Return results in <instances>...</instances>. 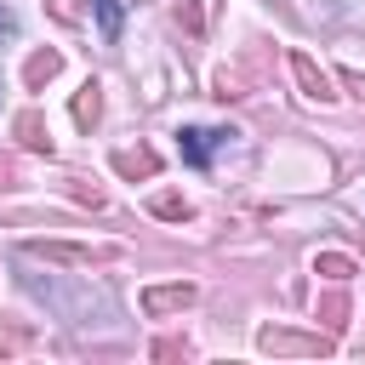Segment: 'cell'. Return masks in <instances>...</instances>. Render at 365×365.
I'll return each instance as SVG.
<instances>
[{
    "label": "cell",
    "instance_id": "8fae6325",
    "mask_svg": "<svg viewBox=\"0 0 365 365\" xmlns=\"http://www.w3.org/2000/svg\"><path fill=\"white\" fill-rule=\"evenodd\" d=\"M91 11H97V29H103V40H120V0H91Z\"/></svg>",
    "mask_w": 365,
    "mask_h": 365
},
{
    "label": "cell",
    "instance_id": "5bb4252c",
    "mask_svg": "<svg viewBox=\"0 0 365 365\" xmlns=\"http://www.w3.org/2000/svg\"><path fill=\"white\" fill-rule=\"evenodd\" d=\"M319 319H325L331 331H342V325H348V297H325V302H319Z\"/></svg>",
    "mask_w": 365,
    "mask_h": 365
},
{
    "label": "cell",
    "instance_id": "9c48e42d",
    "mask_svg": "<svg viewBox=\"0 0 365 365\" xmlns=\"http://www.w3.org/2000/svg\"><path fill=\"white\" fill-rule=\"evenodd\" d=\"M97 114H103V97H97V80H86L74 91V125H97Z\"/></svg>",
    "mask_w": 365,
    "mask_h": 365
},
{
    "label": "cell",
    "instance_id": "52a82bcc",
    "mask_svg": "<svg viewBox=\"0 0 365 365\" xmlns=\"http://www.w3.org/2000/svg\"><path fill=\"white\" fill-rule=\"evenodd\" d=\"M114 171L120 177H154L160 171V154L154 148H114Z\"/></svg>",
    "mask_w": 365,
    "mask_h": 365
},
{
    "label": "cell",
    "instance_id": "e0dca14e",
    "mask_svg": "<svg viewBox=\"0 0 365 365\" xmlns=\"http://www.w3.org/2000/svg\"><path fill=\"white\" fill-rule=\"evenodd\" d=\"M342 86H348V91L365 103V74H359V68H342Z\"/></svg>",
    "mask_w": 365,
    "mask_h": 365
},
{
    "label": "cell",
    "instance_id": "30bf717a",
    "mask_svg": "<svg viewBox=\"0 0 365 365\" xmlns=\"http://www.w3.org/2000/svg\"><path fill=\"white\" fill-rule=\"evenodd\" d=\"M314 274H325V279H354V257H342V251H319L314 257Z\"/></svg>",
    "mask_w": 365,
    "mask_h": 365
},
{
    "label": "cell",
    "instance_id": "2e32d148",
    "mask_svg": "<svg viewBox=\"0 0 365 365\" xmlns=\"http://www.w3.org/2000/svg\"><path fill=\"white\" fill-rule=\"evenodd\" d=\"M154 359H188V342L182 336H165V342H154Z\"/></svg>",
    "mask_w": 365,
    "mask_h": 365
},
{
    "label": "cell",
    "instance_id": "7a4b0ae2",
    "mask_svg": "<svg viewBox=\"0 0 365 365\" xmlns=\"http://www.w3.org/2000/svg\"><path fill=\"white\" fill-rule=\"evenodd\" d=\"M257 348H262V354H331L336 342L319 336V331H279V325H268V331L257 336Z\"/></svg>",
    "mask_w": 365,
    "mask_h": 365
},
{
    "label": "cell",
    "instance_id": "277c9868",
    "mask_svg": "<svg viewBox=\"0 0 365 365\" xmlns=\"http://www.w3.org/2000/svg\"><path fill=\"white\" fill-rule=\"evenodd\" d=\"M23 251H29V257H46V262H68V268H86V262H108V257H114L108 245L91 251V245H63V240H29Z\"/></svg>",
    "mask_w": 365,
    "mask_h": 365
},
{
    "label": "cell",
    "instance_id": "9a60e30c",
    "mask_svg": "<svg viewBox=\"0 0 365 365\" xmlns=\"http://www.w3.org/2000/svg\"><path fill=\"white\" fill-rule=\"evenodd\" d=\"M177 23H182L188 34H200V29H205V17H200V6H194V0H182V6H177Z\"/></svg>",
    "mask_w": 365,
    "mask_h": 365
},
{
    "label": "cell",
    "instance_id": "3957f363",
    "mask_svg": "<svg viewBox=\"0 0 365 365\" xmlns=\"http://www.w3.org/2000/svg\"><path fill=\"white\" fill-rule=\"evenodd\" d=\"M194 297H200V285H194V279H177V285H148V291H143V314L165 319V314L194 308Z\"/></svg>",
    "mask_w": 365,
    "mask_h": 365
},
{
    "label": "cell",
    "instance_id": "4fadbf2b",
    "mask_svg": "<svg viewBox=\"0 0 365 365\" xmlns=\"http://www.w3.org/2000/svg\"><path fill=\"white\" fill-rule=\"evenodd\" d=\"M148 211H154V217H171V222H182V217H188V200L165 188V194H154V200H148Z\"/></svg>",
    "mask_w": 365,
    "mask_h": 365
},
{
    "label": "cell",
    "instance_id": "ba28073f",
    "mask_svg": "<svg viewBox=\"0 0 365 365\" xmlns=\"http://www.w3.org/2000/svg\"><path fill=\"white\" fill-rule=\"evenodd\" d=\"M57 68H63V57H57V51H34V57L23 63V86H29V91H40L46 80H57Z\"/></svg>",
    "mask_w": 365,
    "mask_h": 365
},
{
    "label": "cell",
    "instance_id": "6da1fadb",
    "mask_svg": "<svg viewBox=\"0 0 365 365\" xmlns=\"http://www.w3.org/2000/svg\"><path fill=\"white\" fill-rule=\"evenodd\" d=\"M177 137H182V160L205 171V165H211V154H217L228 137H240V131H234V125H182Z\"/></svg>",
    "mask_w": 365,
    "mask_h": 365
},
{
    "label": "cell",
    "instance_id": "8992f818",
    "mask_svg": "<svg viewBox=\"0 0 365 365\" xmlns=\"http://www.w3.org/2000/svg\"><path fill=\"white\" fill-rule=\"evenodd\" d=\"M11 131H17V143H23L29 154H51V131H46V120H40L34 108H23V114L11 120Z\"/></svg>",
    "mask_w": 365,
    "mask_h": 365
},
{
    "label": "cell",
    "instance_id": "5b68a950",
    "mask_svg": "<svg viewBox=\"0 0 365 365\" xmlns=\"http://www.w3.org/2000/svg\"><path fill=\"white\" fill-rule=\"evenodd\" d=\"M291 74H297V86H302V97L308 103H331L336 91H331V80H325V68L308 57V51H291Z\"/></svg>",
    "mask_w": 365,
    "mask_h": 365
},
{
    "label": "cell",
    "instance_id": "7c38bea8",
    "mask_svg": "<svg viewBox=\"0 0 365 365\" xmlns=\"http://www.w3.org/2000/svg\"><path fill=\"white\" fill-rule=\"evenodd\" d=\"M34 336H29V325H17V319H6L0 314V354H23Z\"/></svg>",
    "mask_w": 365,
    "mask_h": 365
},
{
    "label": "cell",
    "instance_id": "ac0fdd59",
    "mask_svg": "<svg viewBox=\"0 0 365 365\" xmlns=\"http://www.w3.org/2000/svg\"><path fill=\"white\" fill-rule=\"evenodd\" d=\"M11 34H17V11H11V6H0V40H11Z\"/></svg>",
    "mask_w": 365,
    "mask_h": 365
}]
</instances>
